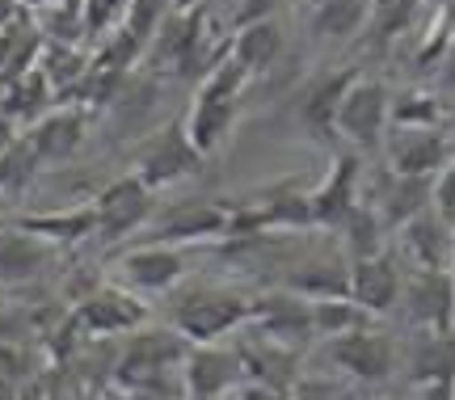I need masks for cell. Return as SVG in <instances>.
Returning <instances> with one entry per match:
<instances>
[{"label":"cell","instance_id":"cell-22","mask_svg":"<svg viewBox=\"0 0 455 400\" xmlns=\"http://www.w3.org/2000/svg\"><path fill=\"white\" fill-rule=\"evenodd\" d=\"M355 76L358 72H346V68H341V72H325V76L304 93V101H299V123L308 127V135H338L333 123H338L341 93L350 89V80Z\"/></svg>","mask_w":455,"mask_h":400},{"label":"cell","instance_id":"cell-36","mask_svg":"<svg viewBox=\"0 0 455 400\" xmlns=\"http://www.w3.org/2000/svg\"><path fill=\"white\" fill-rule=\"evenodd\" d=\"M418 400H455V384H418Z\"/></svg>","mask_w":455,"mask_h":400},{"label":"cell","instance_id":"cell-25","mask_svg":"<svg viewBox=\"0 0 455 400\" xmlns=\"http://www.w3.org/2000/svg\"><path fill=\"white\" fill-rule=\"evenodd\" d=\"M371 26V0H321L312 4V30L321 38L346 43Z\"/></svg>","mask_w":455,"mask_h":400},{"label":"cell","instance_id":"cell-21","mask_svg":"<svg viewBox=\"0 0 455 400\" xmlns=\"http://www.w3.org/2000/svg\"><path fill=\"white\" fill-rule=\"evenodd\" d=\"M51 261L47 240L30 236V232H4L0 236V287H21L43 274V266Z\"/></svg>","mask_w":455,"mask_h":400},{"label":"cell","instance_id":"cell-42","mask_svg":"<svg viewBox=\"0 0 455 400\" xmlns=\"http://www.w3.org/2000/svg\"><path fill=\"white\" fill-rule=\"evenodd\" d=\"M447 224H451V236H455V220H447Z\"/></svg>","mask_w":455,"mask_h":400},{"label":"cell","instance_id":"cell-20","mask_svg":"<svg viewBox=\"0 0 455 400\" xmlns=\"http://www.w3.org/2000/svg\"><path fill=\"white\" fill-rule=\"evenodd\" d=\"M232 123H236V101H228V97H207V93H198L181 127H186V135H190V144L198 148V156L207 160L215 148L228 140Z\"/></svg>","mask_w":455,"mask_h":400},{"label":"cell","instance_id":"cell-39","mask_svg":"<svg viewBox=\"0 0 455 400\" xmlns=\"http://www.w3.org/2000/svg\"><path fill=\"white\" fill-rule=\"evenodd\" d=\"M0 400H17V388H13V380L0 371Z\"/></svg>","mask_w":455,"mask_h":400},{"label":"cell","instance_id":"cell-31","mask_svg":"<svg viewBox=\"0 0 455 400\" xmlns=\"http://www.w3.org/2000/svg\"><path fill=\"white\" fill-rule=\"evenodd\" d=\"M123 388V400H190L181 371H164V375H148V380H131Z\"/></svg>","mask_w":455,"mask_h":400},{"label":"cell","instance_id":"cell-6","mask_svg":"<svg viewBox=\"0 0 455 400\" xmlns=\"http://www.w3.org/2000/svg\"><path fill=\"white\" fill-rule=\"evenodd\" d=\"M190 354V341L169 324V329H135L127 333L114 384H131V380H148V375H164V371H181Z\"/></svg>","mask_w":455,"mask_h":400},{"label":"cell","instance_id":"cell-30","mask_svg":"<svg viewBox=\"0 0 455 400\" xmlns=\"http://www.w3.org/2000/svg\"><path fill=\"white\" fill-rule=\"evenodd\" d=\"M164 17H169V0H131L123 21H118V30L131 34L140 47H148V43L161 34Z\"/></svg>","mask_w":455,"mask_h":400},{"label":"cell","instance_id":"cell-41","mask_svg":"<svg viewBox=\"0 0 455 400\" xmlns=\"http://www.w3.org/2000/svg\"><path fill=\"white\" fill-rule=\"evenodd\" d=\"M447 283H451V300H455V257H451V266H447Z\"/></svg>","mask_w":455,"mask_h":400},{"label":"cell","instance_id":"cell-35","mask_svg":"<svg viewBox=\"0 0 455 400\" xmlns=\"http://www.w3.org/2000/svg\"><path fill=\"white\" fill-rule=\"evenodd\" d=\"M21 333V324H17V312H13V304L0 295V341H13V337Z\"/></svg>","mask_w":455,"mask_h":400},{"label":"cell","instance_id":"cell-33","mask_svg":"<svg viewBox=\"0 0 455 400\" xmlns=\"http://www.w3.org/2000/svg\"><path fill=\"white\" fill-rule=\"evenodd\" d=\"M435 211H439L443 220H455V156H451V164L435 177Z\"/></svg>","mask_w":455,"mask_h":400},{"label":"cell","instance_id":"cell-17","mask_svg":"<svg viewBox=\"0 0 455 400\" xmlns=\"http://www.w3.org/2000/svg\"><path fill=\"white\" fill-rule=\"evenodd\" d=\"M358 156H338L333 169L325 173V181L308 194L312 203V224L321 228H338L350 211L358 207Z\"/></svg>","mask_w":455,"mask_h":400},{"label":"cell","instance_id":"cell-15","mask_svg":"<svg viewBox=\"0 0 455 400\" xmlns=\"http://www.w3.org/2000/svg\"><path fill=\"white\" fill-rule=\"evenodd\" d=\"M371 211L379 215V224L396 232V228H405L413 215H422V211L435 207V177H396L388 173L379 181V198H367Z\"/></svg>","mask_w":455,"mask_h":400},{"label":"cell","instance_id":"cell-28","mask_svg":"<svg viewBox=\"0 0 455 400\" xmlns=\"http://www.w3.org/2000/svg\"><path fill=\"white\" fill-rule=\"evenodd\" d=\"M338 232L346 236V249L350 257H371V253H384V236H388V228L379 224V215L371 211L367 198H358V207L346 215L338 224Z\"/></svg>","mask_w":455,"mask_h":400},{"label":"cell","instance_id":"cell-23","mask_svg":"<svg viewBox=\"0 0 455 400\" xmlns=\"http://www.w3.org/2000/svg\"><path fill=\"white\" fill-rule=\"evenodd\" d=\"M346 283H350V261H338V257H321V261L312 257L287 274V291L304 300H341Z\"/></svg>","mask_w":455,"mask_h":400},{"label":"cell","instance_id":"cell-29","mask_svg":"<svg viewBox=\"0 0 455 400\" xmlns=\"http://www.w3.org/2000/svg\"><path fill=\"white\" fill-rule=\"evenodd\" d=\"M443 123H447V110L426 89H409L388 101V127H443Z\"/></svg>","mask_w":455,"mask_h":400},{"label":"cell","instance_id":"cell-1","mask_svg":"<svg viewBox=\"0 0 455 400\" xmlns=\"http://www.w3.org/2000/svg\"><path fill=\"white\" fill-rule=\"evenodd\" d=\"M169 316L190 346H215L253 320V300L228 287H190L173 300Z\"/></svg>","mask_w":455,"mask_h":400},{"label":"cell","instance_id":"cell-5","mask_svg":"<svg viewBox=\"0 0 455 400\" xmlns=\"http://www.w3.org/2000/svg\"><path fill=\"white\" fill-rule=\"evenodd\" d=\"M379 148L388 156V173L396 177H439L455 156L443 127H388Z\"/></svg>","mask_w":455,"mask_h":400},{"label":"cell","instance_id":"cell-27","mask_svg":"<svg viewBox=\"0 0 455 400\" xmlns=\"http://www.w3.org/2000/svg\"><path fill=\"white\" fill-rule=\"evenodd\" d=\"M371 316L355 304V300H312V337L321 341H333V337H346L355 329H367Z\"/></svg>","mask_w":455,"mask_h":400},{"label":"cell","instance_id":"cell-26","mask_svg":"<svg viewBox=\"0 0 455 400\" xmlns=\"http://www.w3.org/2000/svg\"><path fill=\"white\" fill-rule=\"evenodd\" d=\"M17 228L38 240H84V236H98V215H93V207L47 211V215H21Z\"/></svg>","mask_w":455,"mask_h":400},{"label":"cell","instance_id":"cell-43","mask_svg":"<svg viewBox=\"0 0 455 400\" xmlns=\"http://www.w3.org/2000/svg\"><path fill=\"white\" fill-rule=\"evenodd\" d=\"M312 4H321V0H312Z\"/></svg>","mask_w":455,"mask_h":400},{"label":"cell","instance_id":"cell-19","mask_svg":"<svg viewBox=\"0 0 455 400\" xmlns=\"http://www.w3.org/2000/svg\"><path fill=\"white\" fill-rule=\"evenodd\" d=\"M84 140V114L81 110H47L43 118H34L26 144L34 148L38 164L43 160H68Z\"/></svg>","mask_w":455,"mask_h":400},{"label":"cell","instance_id":"cell-18","mask_svg":"<svg viewBox=\"0 0 455 400\" xmlns=\"http://www.w3.org/2000/svg\"><path fill=\"white\" fill-rule=\"evenodd\" d=\"M278 55H283V26H278L275 17H266V21H249V26H236L232 38H228V60H236L249 76L270 72Z\"/></svg>","mask_w":455,"mask_h":400},{"label":"cell","instance_id":"cell-4","mask_svg":"<svg viewBox=\"0 0 455 400\" xmlns=\"http://www.w3.org/2000/svg\"><path fill=\"white\" fill-rule=\"evenodd\" d=\"M388 101L392 93L375 76H355L350 89L341 93L333 131L346 144H355L358 152H375L384 144V131H388Z\"/></svg>","mask_w":455,"mask_h":400},{"label":"cell","instance_id":"cell-37","mask_svg":"<svg viewBox=\"0 0 455 400\" xmlns=\"http://www.w3.org/2000/svg\"><path fill=\"white\" fill-rule=\"evenodd\" d=\"M443 89H451V93H455V43L447 47V68H443Z\"/></svg>","mask_w":455,"mask_h":400},{"label":"cell","instance_id":"cell-7","mask_svg":"<svg viewBox=\"0 0 455 400\" xmlns=\"http://www.w3.org/2000/svg\"><path fill=\"white\" fill-rule=\"evenodd\" d=\"M401 291H405V270L392 253L371 257H350V283H346V300H355L367 316H388L401 308Z\"/></svg>","mask_w":455,"mask_h":400},{"label":"cell","instance_id":"cell-32","mask_svg":"<svg viewBox=\"0 0 455 400\" xmlns=\"http://www.w3.org/2000/svg\"><path fill=\"white\" fill-rule=\"evenodd\" d=\"M228 4H232V30L249 26V21H266L278 9V0H228Z\"/></svg>","mask_w":455,"mask_h":400},{"label":"cell","instance_id":"cell-13","mask_svg":"<svg viewBox=\"0 0 455 400\" xmlns=\"http://www.w3.org/2000/svg\"><path fill=\"white\" fill-rule=\"evenodd\" d=\"M396 240H401V253L409 257L413 270H447L455 257L451 224L435 207L413 215L405 228H396Z\"/></svg>","mask_w":455,"mask_h":400},{"label":"cell","instance_id":"cell-38","mask_svg":"<svg viewBox=\"0 0 455 400\" xmlns=\"http://www.w3.org/2000/svg\"><path fill=\"white\" fill-rule=\"evenodd\" d=\"M13 17H17V0H0V30H4Z\"/></svg>","mask_w":455,"mask_h":400},{"label":"cell","instance_id":"cell-2","mask_svg":"<svg viewBox=\"0 0 455 400\" xmlns=\"http://www.w3.org/2000/svg\"><path fill=\"white\" fill-rule=\"evenodd\" d=\"M321 358H325L333 371H341L346 380H358V384H384L396 375L401 367V350L388 333L379 329H355L346 337H333L321 346Z\"/></svg>","mask_w":455,"mask_h":400},{"label":"cell","instance_id":"cell-9","mask_svg":"<svg viewBox=\"0 0 455 400\" xmlns=\"http://www.w3.org/2000/svg\"><path fill=\"white\" fill-rule=\"evenodd\" d=\"M152 211H156V190H148L135 173L110 181V186L98 194V203H93L98 232L110 240L131 236L135 228H144L148 220H152Z\"/></svg>","mask_w":455,"mask_h":400},{"label":"cell","instance_id":"cell-24","mask_svg":"<svg viewBox=\"0 0 455 400\" xmlns=\"http://www.w3.org/2000/svg\"><path fill=\"white\" fill-rule=\"evenodd\" d=\"M409 375L418 384H455V329L447 333H422L409 350Z\"/></svg>","mask_w":455,"mask_h":400},{"label":"cell","instance_id":"cell-40","mask_svg":"<svg viewBox=\"0 0 455 400\" xmlns=\"http://www.w3.org/2000/svg\"><path fill=\"white\" fill-rule=\"evenodd\" d=\"M443 131H447V140H451V144H455V110L447 114V123H443Z\"/></svg>","mask_w":455,"mask_h":400},{"label":"cell","instance_id":"cell-8","mask_svg":"<svg viewBox=\"0 0 455 400\" xmlns=\"http://www.w3.org/2000/svg\"><path fill=\"white\" fill-rule=\"evenodd\" d=\"M401 312L418 333H447L455 329V300L447 270H413L405 274L401 291Z\"/></svg>","mask_w":455,"mask_h":400},{"label":"cell","instance_id":"cell-12","mask_svg":"<svg viewBox=\"0 0 455 400\" xmlns=\"http://www.w3.org/2000/svg\"><path fill=\"white\" fill-rule=\"evenodd\" d=\"M76 324L89 337H118L144 329L148 308L140 304V295L127 287H98L93 295H84V304L76 308Z\"/></svg>","mask_w":455,"mask_h":400},{"label":"cell","instance_id":"cell-10","mask_svg":"<svg viewBox=\"0 0 455 400\" xmlns=\"http://www.w3.org/2000/svg\"><path fill=\"white\" fill-rule=\"evenodd\" d=\"M181 380L190 400H224L244 384V363L232 346H190L186 363H181Z\"/></svg>","mask_w":455,"mask_h":400},{"label":"cell","instance_id":"cell-16","mask_svg":"<svg viewBox=\"0 0 455 400\" xmlns=\"http://www.w3.org/2000/svg\"><path fill=\"white\" fill-rule=\"evenodd\" d=\"M253 333H266L275 341H295V337H312V300L291 295V291H275V295H258L253 300Z\"/></svg>","mask_w":455,"mask_h":400},{"label":"cell","instance_id":"cell-14","mask_svg":"<svg viewBox=\"0 0 455 400\" xmlns=\"http://www.w3.org/2000/svg\"><path fill=\"white\" fill-rule=\"evenodd\" d=\"M228 215L232 207H215V203H186V207L164 211L152 224V240L156 244H195V240L228 236Z\"/></svg>","mask_w":455,"mask_h":400},{"label":"cell","instance_id":"cell-3","mask_svg":"<svg viewBox=\"0 0 455 400\" xmlns=\"http://www.w3.org/2000/svg\"><path fill=\"white\" fill-rule=\"evenodd\" d=\"M198 169H203V156H198V148L190 144L181 118H173V123H164L161 131H152L144 144H140L131 173L140 177L148 190H164V186H178L186 177H195Z\"/></svg>","mask_w":455,"mask_h":400},{"label":"cell","instance_id":"cell-11","mask_svg":"<svg viewBox=\"0 0 455 400\" xmlns=\"http://www.w3.org/2000/svg\"><path fill=\"white\" fill-rule=\"evenodd\" d=\"M118 266V278L127 291H140V295H161V291H173L186 274V257L173 244H156L148 240L140 249H127V253L114 261Z\"/></svg>","mask_w":455,"mask_h":400},{"label":"cell","instance_id":"cell-34","mask_svg":"<svg viewBox=\"0 0 455 400\" xmlns=\"http://www.w3.org/2000/svg\"><path fill=\"white\" fill-rule=\"evenodd\" d=\"M236 400H295L291 388H275V384H241Z\"/></svg>","mask_w":455,"mask_h":400}]
</instances>
